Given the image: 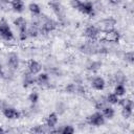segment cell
<instances>
[{
	"instance_id": "6da1fadb",
	"label": "cell",
	"mask_w": 134,
	"mask_h": 134,
	"mask_svg": "<svg viewBox=\"0 0 134 134\" xmlns=\"http://www.w3.org/2000/svg\"><path fill=\"white\" fill-rule=\"evenodd\" d=\"M0 37L3 38V39L6 40V41H10V40H13V38H14L13 31H12L10 27L8 26L7 22H6L4 19H2V20L0 21Z\"/></svg>"
},
{
	"instance_id": "7a4b0ae2",
	"label": "cell",
	"mask_w": 134,
	"mask_h": 134,
	"mask_svg": "<svg viewBox=\"0 0 134 134\" xmlns=\"http://www.w3.org/2000/svg\"><path fill=\"white\" fill-rule=\"evenodd\" d=\"M15 25L19 28L20 30V38L21 40H25L26 39V21L24 18L19 17L15 20Z\"/></svg>"
},
{
	"instance_id": "3957f363",
	"label": "cell",
	"mask_w": 134,
	"mask_h": 134,
	"mask_svg": "<svg viewBox=\"0 0 134 134\" xmlns=\"http://www.w3.org/2000/svg\"><path fill=\"white\" fill-rule=\"evenodd\" d=\"M103 39L106 40V41H108V42H113V43H115V42H117L118 39H119V34H118L116 30L110 29V30L105 31Z\"/></svg>"
},
{
	"instance_id": "277c9868",
	"label": "cell",
	"mask_w": 134,
	"mask_h": 134,
	"mask_svg": "<svg viewBox=\"0 0 134 134\" xmlns=\"http://www.w3.org/2000/svg\"><path fill=\"white\" fill-rule=\"evenodd\" d=\"M89 122L94 126H102L105 122V119L100 113L96 112V113L92 114L91 116H89Z\"/></svg>"
},
{
	"instance_id": "5b68a950",
	"label": "cell",
	"mask_w": 134,
	"mask_h": 134,
	"mask_svg": "<svg viewBox=\"0 0 134 134\" xmlns=\"http://www.w3.org/2000/svg\"><path fill=\"white\" fill-rule=\"evenodd\" d=\"M77 9L85 15H93V6L90 2H82Z\"/></svg>"
},
{
	"instance_id": "8992f818",
	"label": "cell",
	"mask_w": 134,
	"mask_h": 134,
	"mask_svg": "<svg viewBox=\"0 0 134 134\" xmlns=\"http://www.w3.org/2000/svg\"><path fill=\"white\" fill-rule=\"evenodd\" d=\"M98 24H99V27L102 29H104L105 31H107V30L112 29L113 25L115 24V21L112 20V19H106V20H103L102 22H99Z\"/></svg>"
},
{
	"instance_id": "52a82bcc",
	"label": "cell",
	"mask_w": 134,
	"mask_h": 134,
	"mask_svg": "<svg viewBox=\"0 0 134 134\" xmlns=\"http://www.w3.org/2000/svg\"><path fill=\"white\" fill-rule=\"evenodd\" d=\"M28 69H29V72L31 74H36V73H38L41 70V65L37 61L30 60L28 62Z\"/></svg>"
},
{
	"instance_id": "ba28073f",
	"label": "cell",
	"mask_w": 134,
	"mask_h": 134,
	"mask_svg": "<svg viewBox=\"0 0 134 134\" xmlns=\"http://www.w3.org/2000/svg\"><path fill=\"white\" fill-rule=\"evenodd\" d=\"M3 114L6 118H9V119H15L19 117V112H17L14 108H5L3 110Z\"/></svg>"
},
{
	"instance_id": "9c48e42d",
	"label": "cell",
	"mask_w": 134,
	"mask_h": 134,
	"mask_svg": "<svg viewBox=\"0 0 134 134\" xmlns=\"http://www.w3.org/2000/svg\"><path fill=\"white\" fill-rule=\"evenodd\" d=\"M55 26H57V23H55L54 21L48 19V20L42 25V30H43L44 32H50V31H52V30L55 28Z\"/></svg>"
},
{
	"instance_id": "30bf717a",
	"label": "cell",
	"mask_w": 134,
	"mask_h": 134,
	"mask_svg": "<svg viewBox=\"0 0 134 134\" xmlns=\"http://www.w3.org/2000/svg\"><path fill=\"white\" fill-rule=\"evenodd\" d=\"M92 87L96 90H103L105 88V81L103 77H95L92 81Z\"/></svg>"
},
{
	"instance_id": "8fae6325",
	"label": "cell",
	"mask_w": 134,
	"mask_h": 134,
	"mask_svg": "<svg viewBox=\"0 0 134 134\" xmlns=\"http://www.w3.org/2000/svg\"><path fill=\"white\" fill-rule=\"evenodd\" d=\"M85 35H86L88 38L94 39V38L98 35V29H97V27L91 25V26H89V27L86 28V30H85Z\"/></svg>"
},
{
	"instance_id": "7c38bea8",
	"label": "cell",
	"mask_w": 134,
	"mask_h": 134,
	"mask_svg": "<svg viewBox=\"0 0 134 134\" xmlns=\"http://www.w3.org/2000/svg\"><path fill=\"white\" fill-rule=\"evenodd\" d=\"M8 65H9L13 69L18 68L19 59H18V55H17L16 53H10V54H9V58H8Z\"/></svg>"
},
{
	"instance_id": "4fadbf2b",
	"label": "cell",
	"mask_w": 134,
	"mask_h": 134,
	"mask_svg": "<svg viewBox=\"0 0 134 134\" xmlns=\"http://www.w3.org/2000/svg\"><path fill=\"white\" fill-rule=\"evenodd\" d=\"M58 122V116L55 113H50L47 117V126L50 128H53Z\"/></svg>"
},
{
	"instance_id": "5bb4252c",
	"label": "cell",
	"mask_w": 134,
	"mask_h": 134,
	"mask_svg": "<svg viewBox=\"0 0 134 134\" xmlns=\"http://www.w3.org/2000/svg\"><path fill=\"white\" fill-rule=\"evenodd\" d=\"M12 6L13 8L18 12V13H21L23 10V7H24V4H23V1L22 0H13L12 1Z\"/></svg>"
},
{
	"instance_id": "9a60e30c",
	"label": "cell",
	"mask_w": 134,
	"mask_h": 134,
	"mask_svg": "<svg viewBox=\"0 0 134 134\" xmlns=\"http://www.w3.org/2000/svg\"><path fill=\"white\" fill-rule=\"evenodd\" d=\"M103 112H104V116L107 117V118H112L113 115H114V110L110 107H104Z\"/></svg>"
},
{
	"instance_id": "2e32d148",
	"label": "cell",
	"mask_w": 134,
	"mask_h": 134,
	"mask_svg": "<svg viewBox=\"0 0 134 134\" xmlns=\"http://www.w3.org/2000/svg\"><path fill=\"white\" fill-rule=\"evenodd\" d=\"M132 108H133V106H125V107H122V115H124V117L129 118L131 116Z\"/></svg>"
},
{
	"instance_id": "e0dca14e",
	"label": "cell",
	"mask_w": 134,
	"mask_h": 134,
	"mask_svg": "<svg viewBox=\"0 0 134 134\" xmlns=\"http://www.w3.org/2000/svg\"><path fill=\"white\" fill-rule=\"evenodd\" d=\"M30 74H31V73H30ZM30 74H29V73L24 74V75H25V76H24V87H27V86L34 84L35 80H34V77H32Z\"/></svg>"
},
{
	"instance_id": "ac0fdd59",
	"label": "cell",
	"mask_w": 134,
	"mask_h": 134,
	"mask_svg": "<svg viewBox=\"0 0 134 134\" xmlns=\"http://www.w3.org/2000/svg\"><path fill=\"white\" fill-rule=\"evenodd\" d=\"M29 10H30L32 14H35V15H39V14L41 13V8H40V6H39L38 4H36V3H31V4H29Z\"/></svg>"
},
{
	"instance_id": "d6986e66",
	"label": "cell",
	"mask_w": 134,
	"mask_h": 134,
	"mask_svg": "<svg viewBox=\"0 0 134 134\" xmlns=\"http://www.w3.org/2000/svg\"><path fill=\"white\" fill-rule=\"evenodd\" d=\"M125 92H126V89H125L124 85L119 84V85H117V86L115 87V94H116L117 96H120V95L125 94Z\"/></svg>"
},
{
	"instance_id": "ffe728a7",
	"label": "cell",
	"mask_w": 134,
	"mask_h": 134,
	"mask_svg": "<svg viewBox=\"0 0 134 134\" xmlns=\"http://www.w3.org/2000/svg\"><path fill=\"white\" fill-rule=\"evenodd\" d=\"M107 100H108L109 103H111V104H117V103H118V96H117L115 93H111V94L108 95Z\"/></svg>"
},
{
	"instance_id": "44dd1931",
	"label": "cell",
	"mask_w": 134,
	"mask_h": 134,
	"mask_svg": "<svg viewBox=\"0 0 134 134\" xmlns=\"http://www.w3.org/2000/svg\"><path fill=\"white\" fill-rule=\"evenodd\" d=\"M47 82H48V75L46 73H41L38 77V83L42 85V84H45Z\"/></svg>"
},
{
	"instance_id": "7402d4cb",
	"label": "cell",
	"mask_w": 134,
	"mask_h": 134,
	"mask_svg": "<svg viewBox=\"0 0 134 134\" xmlns=\"http://www.w3.org/2000/svg\"><path fill=\"white\" fill-rule=\"evenodd\" d=\"M60 132H62L63 134H72L74 132V129L71 127V126H66L64 127Z\"/></svg>"
},
{
	"instance_id": "603a6c76",
	"label": "cell",
	"mask_w": 134,
	"mask_h": 134,
	"mask_svg": "<svg viewBox=\"0 0 134 134\" xmlns=\"http://www.w3.org/2000/svg\"><path fill=\"white\" fill-rule=\"evenodd\" d=\"M29 100L31 102V103H37L38 102V99H39V95H38V93L37 92H32L30 95H29Z\"/></svg>"
},
{
	"instance_id": "cb8c5ba5",
	"label": "cell",
	"mask_w": 134,
	"mask_h": 134,
	"mask_svg": "<svg viewBox=\"0 0 134 134\" xmlns=\"http://www.w3.org/2000/svg\"><path fill=\"white\" fill-rule=\"evenodd\" d=\"M125 58H126V60H128L129 62H131V63H133V61H134V53H133L132 51H130V52H128V53H126V55H125Z\"/></svg>"
},
{
	"instance_id": "d4e9b609",
	"label": "cell",
	"mask_w": 134,
	"mask_h": 134,
	"mask_svg": "<svg viewBox=\"0 0 134 134\" xmlns=\"http://www.w3.org/2000/svg\"><path fill=\"white\" fill-rule=\"evenodd\" d=\"M81 0H71V6L73 8H79V6L81 5Z\"/></svg>"
},
{
	"instance_id": "484cf974",
	"label": "cell",
	"mask_w": 134,
	"mask_h": 134,
	"mask_svg": "<svg viewBox=\"0 0 134 134\" xmlns=\"http://www.w3.org/2000/svg\"><path fill=\"white\" fill-rule=\"evenodd\" d=\"M66 90H67V92H69V93L74 92V85H73V84H70V85L66 88Z\"/></svg>"
},
{
	"instance_id": "4316f807",
	"label": "cell",
	"mask_w": 134,
	"mask_h": 134,
	"mask_svg": "<svg viewBox=\"0 0 134 134\" xmlns=\"http://www.w3.org/2000/svg\"><path fill=\"white\" fill-rule=\"evenodd\" d=\"M31 131H32V132H39V133H41V132H44V130L42 129V127H37V128L32 129Z\"/></svg>"
},
{
	"instance_id": "83f0119b",
	"label": "cell",
	"mask_w": 134,
	"mask_h": 134,
	"mask_svg": "<svg viewBox=\"0 0 134 134\" xmlns=\"http://www.w3.org/2000/svg\"><path fill=\"white\" fill-rule=\"evenodd\" d=\"M29 32H30V36H37V30L34 29V28H31V29L29 30Z\"/></svg>"
},
{
	"instance_id": "f1b7e54d",
	"label": "cell",
	"mask_w": 134,
	"mask_h": 134,
	"mask_svg": "<svg viewBox=\"0 0 134 134\" xmlns=\"http://www.w3.org/2000/svg\"><path fill=\"white\" fill-rule=\"evenodd\" d=\"M110 1V3H112V4H117L118 2H119V0H109Z\"/></svg>"
},
{
	"instance_id": "f546056e",
	"label": "cell",
	"mask_w": 134,
	"mask_h": 134,
	"mask_svg": "<svg viewBox=\"0 0 134 134\" xmlns=\"http://www.w3.org/2000/svg\"><path fill=\"white\" fill-rule=\"evenodd\" d=\"M3 75V72H2V69H1V67H0V76H2Z\"/></svg>"
},
{
	"instance_id": "4dcf8cb0",
	"label": "cell",
	"mask_w": 134,
	"mask_h": 134,
	"mask_svg": "<svg viewBox=\"0 0 134 134\" xmlns=\"http://www.w3.org/2000/svg\"><path fill=\"white\" fill-rule=\"evenodd\" d=\"M3 132H4V130L2 128H0V133H3Z\"/></svg>"
}]
</instances>
